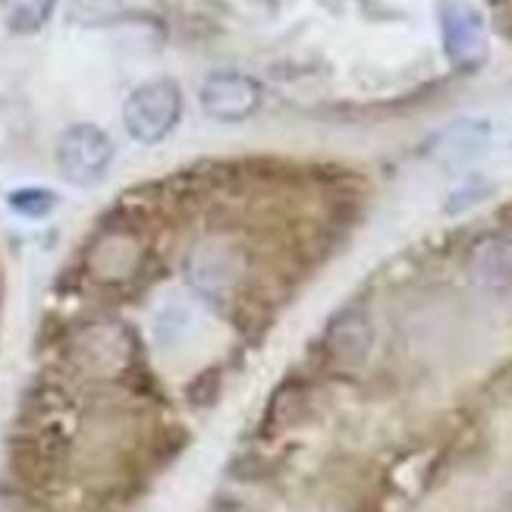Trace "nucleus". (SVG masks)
Returning <instances> with one entry per match:
<instances>
[{"instance_id": "f257e3e1", "label": "nucleus", "mask_w": 512, "mask_h": 512, "mask_svg": "<svg viewBox=\"0 0 512 512\" xmlns=\"http://www.w3.org/2000/svg\"><path fill=\"white\" fill-rule=\"evenodd\" d=\"M180 120H183V88L170 76L142 82L139 88H132L123 104V126L142 145L164 142Z\"/></svg>"}, {"instance_id": "f03ea898", "label": "nucleus", "mask_w": 512, "mask_h": 512, "mask_svg": "<svg viewBox=\"0 0 512 512\" xmlns=\"http://www.w3.org/2000/svg\"><path fill=\"white\" fill-rule=\"evenodd\" d=\"M136 359V340L120 321H92L70 340V362L92 381H114Z\"/></svg>"}, {"instance_id": "7ed1b4c3", "label": "nucleus", "mask_w": 512, "mask_h": 512, "mask_svg": "<svg viewBox=\"0 0 512 512\" xmlns=\"http://www.w3.org/2000/svg\"><path fill=\"white\" fill-rule=\"evenodd\" d=\"M114 139L95 123H73L60 132L54 161L60 176L70 186H95L110 173L114 164Z\"/></svg>"}, {"instance_id": "20e7f679", "label": "nucleus", "mask_w": 512, "mask_h": 512, "mask_svg": "<svg viewBox=\"0 0 512 512\" xmlns=\"http://www.w3.org/2000/svg\"><path fill=\"white\" fill-rule=\"evenodd\" d=\"M145 264V242L129 227H110L85 252V271L101 286H123L136 280Z\"/></svg>"}, {"instance_id": "39448f33", "label": "nucleus", "mask_w": 512, "mask_h": 512, "mask_svg": "<svg viewBox=\"0 0 512 512\" xmlns=\"http://www.w3.org/2000/svg\"><path fill=\"white\" fill-rule=\"evenodd\" d=\"M264 92L261 82L249 73L239 70H220L211 73L202 88H198V104H202L205 117L217 123H242L252 120L261 110Z\"/></svg>"}, {"instance_id": "423d86ee", "label": "nucleus", "mask_w": 512, "mask_h": 512, "mask_svg": "<svg viewBox=\"0 0 512 512\" xmlns=\"http://www.w3.org/2000/svg\"><path fill=\"white\" fill-rule=\"evenodd\" d=\"M440 38L447 57L469 70L487 57V29L481 13L465 0H440Z\"/></svg>"}, {"instance_id": "0eeeda50", "label": "nucleus", "mask_w": 512, "mask_h": 512, "mask_svg": "<svg viewBox=\"0 0 512 512\" xmlns=\"http://www.w3.org/2000/svg\"><path fill=\"white\" fill-rule=\"evenodd\" d=\"M186 277L205 296H224L242 277V249L227 239H202L186 258Z\"/></svg>"}, {"instance_id": "6e6552de", "label": "nucleus", "mask_w": 512, "mask_h": 512, "mask_svg": "<svg viewBox=\"0 0 512 512\" xmlns=\"http://www.w3.org/2000/svg\"><path fill=\"white\" fill-rule=\"evenodd\" d=\"M374 349V327L362 308H346L324 330V352L340 371H359Z\"/></svg>"}, {"instance_id": "1a4fd4ad", "label": "nucleus", "mask_w": 512, "mask_h": 512, "mask_svg": "<svg viewBox=\"0 0 512 512\" xmlns=\"http://www.w3.org/2000/svg\"><path fill=\"white\" fill-rule=\"evenodd\" d=\"M472 277L484 289L512 286V236H484L472 249Z\"/></svg>"}, {"instance_id": "9d476101", "label": "nucleus", "mask_w": 512, "mask_h": 512, "mask_svg": "<svg viewBox=\"0 0 512 512\" xmlns=\"http://www.w3.org/2000/svg\"><path fill=\"white\" fill-rule=\"evenodd\" d=\"M487 142H491V126L481 120H462L440 132L434 154L443 164H465V161H475L478 154H484Z\"/></svg>"}, {"instance_id": "9b49d317", "label": "nucleus", "mask_w": 512, "mask_h": 512, "mask_svg": "<svg viewBox=\"0 0 512 512\" xmlns=\"http://www.w3.org/2000/svg\"><path fill=\"white\" fill-rule=\"evenodd\" d=\"M57 0H0V16L13 35H35L51 22Z\"/></svg>"}, {"instance_id": "f8f14e48", "label": "nucleus", "mask_w": 512, "mask_h": 512, "mask_svg": "<svg viewBox=\"0 0 512 512\" xmlns=\"http://www.w3.org/2000/svg\"><path fill=\"white\" fill-rule=\"evenodd\" d=\"M32 136V117L26 104L0 101V158H10L19 148H26Z\"/></svg>"}, {"instance_id": "ddd939ff", "label": "nucleus", "mask_w": 512, "mask_h": 512, "mask_svg": "<svg viewBox=\"0 0 512 512\" xmlns=\"http://www.w3.org/2000/svg\"><path fill=\"white\" fill-rule=\"evenodd\" d=\"M10 205L26 217H44L57 205V198L48 189H16L10 195Z\"/></svg>"}, {"instance_id": "4468645a", "label": "nucleus", "mask_w": 512, "mask_h": 512, "mask_svg": "<svg viewBox=\"0 0 512 512\" xmlns=\"http://www.w3.org/2000/svg\"><path fill=\"white\" fill-rule=\"evenodd\" d=\"M487 195H491V192H487L484 183H469V186L456 189V192L450 195V202L443 205V208H447V214H462V211H469V208L481 205Z\"/></svg>"}, {"instance_id": "2eb2a0df", "label": "nucleus", "mask_w": 512, "mask_h": 512, "mask_svg": "<svg viewBox=\"0 0 512 512\" xmlns=\"http://www.w3.org/2000/svg\"><path fill=\"white\" fill-rule=\"evenodd\" d=\"M208 512H252V506L236 497H217V500H211Z\"/></svg>"}]
</instances>
